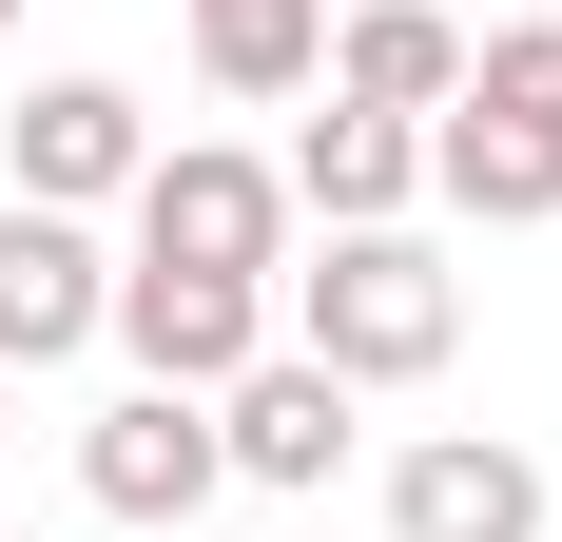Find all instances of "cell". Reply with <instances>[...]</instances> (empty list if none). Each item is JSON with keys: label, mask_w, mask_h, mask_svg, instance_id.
<instances>
[{"label": "cell", "mask_w": 562, "mask_h": 542, "mask_svg": "<svg viewBox=\"0 0 562 542\" xmlns=\"http://www.w3.org/2000/svg\"><path fill=\"white\" fill-rule=\"evenodd\" d=\"M175 20H194L214 98H311V58H330V0H175Z\"/></svg>", "instance_id": "7c38bea8"}, {"label": "cell", "mask_w": 562, "mask_h": 542, "mask_svg": "<svg viewBox=\"0 0 562 542\" xmlns=\"http://www.w3.org/2000/svg\"><path fill=\"white\" fill-rule=\"evenodd\" d=\"M272 349H311L330 387H427L465 349V271L427 252V233H311V252L272 271Z\"/></svg>", "instance_id": "6da1fadb"}, {"label": "cell", "mask_w": 562, "mask_h": 542, "mask_svg": "<svg viewBox=\"0 0 562 542\" xmlns=\"http://www.w3.org/2000/svg\"><path fill=\"white\" fill-rule=\"evenodd\" d=\"M465 98L485 116H562V20H485L465 39Z\"/></svg>", "instance_id": "4fadbf2b"}, {"label": "cell", "mask_w": 562, "mask_h": 542, "mask_svg": "<svg viewBox=\"0 0 562 542\" xmlns=\"http://www.w3.org/2000/svg\"><path fill=\"white\" fill-rule=\"evenodd\" d=\"M233 465H214V407L194 387H116V407H78V504L98 523H194Z\"/></svg>", "instance_id": "5b68a950"}, {"label": "cell", "mask_w": 562, "mask_h": 542, "mask_svg": "<svg viewBox=\"0 0 562 542\" xmlns=\"http://www.w3.org/2000/svg\"><path fill=\"white\" fill-rule=\"evenodd\" d=\"M116 214H136L156 271H252V291L291 271V174L252 156V136H156V174H136Z\"/></svg>", "instance_id": "7a4b0ae2"}, {"label": "cell", "mask_w": 562, "mask_h": 542, "mask_svg": "<svg viewBox=\"0 0 562 542\" xmlns=\"http://www.w3.org/2000/svg\"><path fill=\"white\" fill-rule=\"evenodd\" d=\"M349 407H369V387H330L311 349H252V369L214 387V465H233V485H272V504H311L349 445H369Z\"/></svg>", "instance_id": "8992f818"}, {"label": "cell", "mask_w": 562, "mask_h": 542, "mask_svg": "<svg viewBox=\"0 0 562 542\" xmlns=\"http://www.w3.org/2000/svg\"><path fill=\"white\" fill-rule=\"evenodd\" d=\"M427 194H447L465 233H543V214H562V116H485V98H447V116H427Z\"/></svg>", "instance_id": "30bf717a"}, {"label": "cell", "mask_w": 562, "mask_h": 542, "mask_svg": "<svg viewBox=\"0 0 562 542\" xmlns=\"http://www.w3.org/2000/svg\"><path fill=\"white\" fill-rule=\"evenodd\" d=\"M330 98H369V116H447L465 98V20L447 0H330V58H311Z\"/></svg>", "instance_id": "8fae6325"}, {"label": "cell", "mask_w": 562, "mask_h": 542, "mask_svg": "<svg viewBox=\"0 0 562 542\" xmlns=\"http://www.w3.org/2000/svg\"><path fill=\"white\" fill-rule=\"evenodd\" d=\"M311 98H330V78H311ZM272 174H291V233H389L407 194H427V116H369V98H330V116H311Z\"/></svg>", "instance_id": "9c48e42d"}, {"label": "cell", "mask_w": 562, "mask_h": 542, "mask_svg": "<svg viewBox=\"0 0 562 542\" xmlns=\"http://www.w3.org/2000/svg\"><path fill=\"white\" fill-rule=\"evenodd\" d=\"M98 349H136V387H194V407H214V387L272 349V291H252V271H156V252H116Z\"/></svg>", "instance_id": "277c9868"}, {"label": "cell", "mask_w": 562, "mask_h": 542, "mask_svg": "<svg viewBox=\"0 0 562 542\" xmlns=\"http://www.w3.org/2000/svg\"><path fill=\"white\" fill-rule=\"evenodd\" d=\"M0 39H20V0H0Z\"/></svg>", "instance_id": "9a60e30c"}, {"label": "cell", "mask_w": 562, "mask_h": 542, "mask_svg": "<svg viewBox=\"0 0 562 542\" xmlns=\"http://www.w3.org/2000/svg\"><path fill=\"white\" fill-rule=\"evenodd\" d=\"M0 427H20V369H0Z\"/></svg>", "instance_id": "5bb4252c"}, {"label": "cell", "mask_w": 562, "mask_h": 542, "mask_svg": "<svg viewBox=\"0 0 562 542\" xmlns=\"http://www.w3.org/2000/svg\"><path fill=\"white\" fill-rule=\"evenodd\" d=\"M389 542H543V445H505V427H407V445H389Z\"/></svg>", "instance_id": "52a82bcc"}, {"label": "cell", "mask_w": 562, "mask_h": 542, "mask_svg": "<svg viewBox=\"0 0 562 542\" xmlns=\"http://www.w3.org/2000/svg\"><path fill=\"white\" fill-rule=\"evenodd\" d=\"M98 310H116L98 214H20V194H0V369H20V387L78 369V349H98Z\"/></svg>", "instance_id": "ba28073f"}, {"label": "cell", "mask_w": 562, "mask_h": 542, "mask_svg": "<svg viewBox=\"0 0 562 542\" xmlns=\"http://www.w3.org/2000/svg\"><path fill=\"white\" fill-rule=\"evenodd\" d=\"M0 156H20V214H116V194L156 174V98H136V78H20Z\"/></svg>", "instance_id": "3957f363"}]
</instances>
